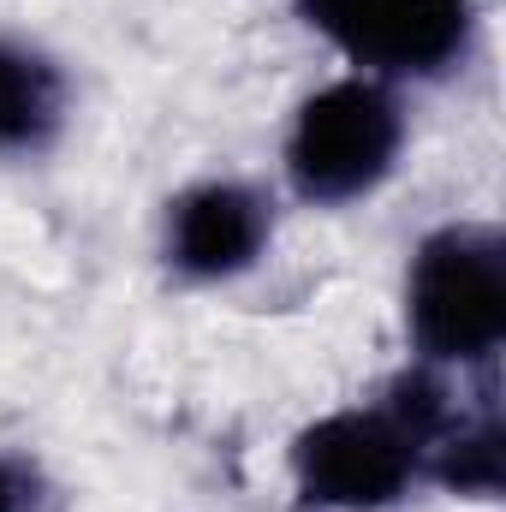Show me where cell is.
Instances as JSON below:
<instances>
[{
	"label": "cell",
	"mask_w": 506,
	"mask_h": 512,
	"mask_svg": "<svg viewBox=\"0 0 506 512\" xmlns=\"http://www.w3.org/2000/svg\"><path fill=\"white\" fill-rule=\"evenodd\" d=\"M399 149H405V108H399L393 84L352 72V78H334L316 96H304V108L292 114L286 179L304 203L340 209V203H358L376 191L399 167Z\"/></svg>",
	"instance_id": "obj_3"
},
{
	"label": "cell",
	"mask_w": 506,
	"mask_h": 512,
	"mask_svg": "<svg viewBox=\"0 0 506 512\" xmlns=\"http://www.w3.org/2000/svg\"><path fill=\"white\" fill-rule=\"evenodd\" d=\"M274 239V203L251 179H203L167 203L161 251L185 280H233L262 262Z\"/></svg>",
	"instance_id": "obj_5"
},
{
	"label": "cell",
	"mask_w": 506,
	"mask_h": 512,
	"mask_svg": "<svg viewBox=\"0 0 506 512\" xmlns=\"http://www.w3.org/2000/svg\"><path fill=\"white\" fill-rule=\"evenodd\" d=\"M72 114V84L60 60L30 36H0V155H42Z\"/></svg>",
	"instance_id": "obj_6"
},
{
	"label": "cell",
	"mask_w": 506,
	"mask_h": 512,
	"mask_svg": "<svg viewBox=\"0 0 506 512\" xmlns=\"http://www.w3.org/2000/svg\"><path fill=\"white\" fill-rule=\"evenodd\" d=\"M298 18L381 84H435L477 48V0H298Z\"/></svg>",
	"instance_id": "obj_4"
},
{
	"label": "cell",
	"mask_w": 506,
	"mask_h": 512,
	"mask_svg": "<svg viewBox=\"0 0 506 512\" xmlns=\"http://www.w3.org/2000/svg\"><path fill=\"white\" fill-rule=\"evenodd\" d=\"M459 387L447 370H405L370 405H340L298 429L292 489L310 512H387L429 471V441L441 435Z\"/></svg>",
	"instance_id": "obj_1"
},
{
	"label": "cell",
	"mask_w": 506,
	"mask_h": 512,
	"mask_svg": "<svg viewBox=\"0 0 506 512\" xmlns=\"http://www.w3.org/2000/svg\"><path fill=\"white\" fill-rule=\"evenodd\" d=\"M0 512H54L48 477L18 453H0Z\"/></svg>",
	"instance_id": "obj_8"
},
{
	"label": "cell",
	"mask_w": 506,
	"mask_h": 512,
	"mask_svg": "<svg viewBox=\"0 0 506 512\" xmlns=\"http://www.w3.org/2000/svg\"><path fill=\"white\" fill-rule=\"evenodd\" d=\"M441 489L453 495H471V501H495L501 495V477H506V435H501V405L495 393H477L447 411L441 435L429 441V471Z\"/></svg>",
	"instance_id": "obj_7"
},
{
	"label": "cell",
	"mask_w": 506,
	"mask_h": 512,
	"mask_svg": "<svg viewBox=\"0 0 506 512\" xmlns=\"http://www.w3.org/2000/svg\"><path fill=\"white\" fill-rule=\"evenodd\" d=\"M405 334L435 370H495L506 346V239L495 227L453 221L411 251Z\"/></svg>",
	"instance_id": "obj_2"
}]
</instances>
